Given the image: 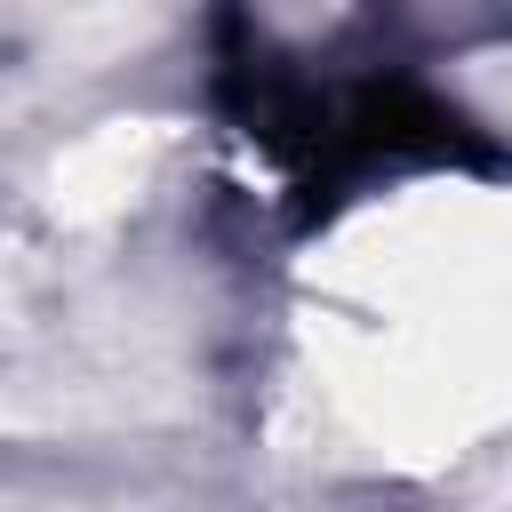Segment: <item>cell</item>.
I'll use <instances>...</instances> for the list:
<instances>
[{"mask_svg":"<svg viewBox=\"0 0 512 512\" xmlns=\"http://www.w3.org/2000/svg\"><path fill=\"white\" fill-rule=\"evenodd\" d=\"M224 104L296 176L304 208H336L376 168H504V152L456 104L424 96L416 80H360L328 96L248 48L224 64Z\"/></svg>","mask_w":512,"mask_h":512,"instance_id":"obj_1","label":"cell"}]
</instances>
